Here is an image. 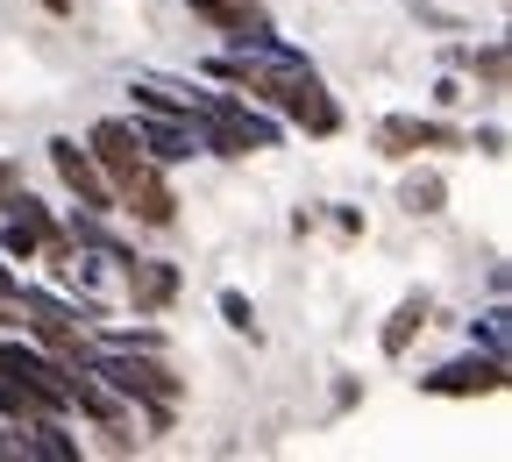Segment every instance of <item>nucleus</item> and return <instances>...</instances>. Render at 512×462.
I'll return each mask as SVG.
<instances>
[{
  "label": "nucleus",
  "instance_id": "10",
  "mask_svg": "<svg viewBox=\"0 0 512 462\" xmlns=\"http://www.w3.org/2000/svg\"><path fill=\"white\" fill-rule=\"evenodd\" d=\"M136 121V143H143V157L150 164H185V157H200V143H192V121H171V114H128Z\"/></svg>",
  "mask_w": 512,
  "mask_h": 462
},
{
  "label": "nucleus",
  "instance_id": "8",
  "mask_svg": "<svg viewBox=\"0 0 512 462\" xmlns=\"http://www.w3.org/2000/svg\"><path fill=\"white\" fill-rule=\"evenodd\" d=\"M121 292H128L136 313H171L178 292H185V271H178L171 256H128L121 263Z\"/></svg>",
  "mask_w": 512,
  "mask_h": 462
},
{
  "label": "nucleus",
  "instance_id": "15",
  "mask_svg": "<svg viewBox=\"0 0 512 462\" xmlns=\"http://www.w3.org/2000/svg\"><path fill=\"white\" fill-rule=\"evenodd\" d=\"M50 413V399L29 384V377H0V420H15V427H36Z\"/></svg>",
  "mask_w": 512,
  "mask_h": 462
},
{
  "label": "nucleus",
  "instance_id": "20",
  "mask_svg": "<svg viewBox=\"0 0 512 462\" xmlns=\"http://www.w3.org/2000/svg\"><path fill=\"white\" fill-rule=\"evenodd\" d=\"M0 462H36V455H29V427L0 420Z\"/></svg>",
  "mask_w": 512,
  "mask_h": 462
},
{
  "label": "nucleus",
  "instance_id": "19",
  "mask_svg": "<svg viewBox=\"0 0 512 462\" xmlns=\"http://www.w3.org/2000/svg\"><path fill=\"white\" fill-rule=\"evenodd\" d=\"M463 150H477V157H491V164H498V157H505V128H498V121L470 128V136H463Z\"/></svg>",
  "mask_w": 512,
  "mask_h": 462
},
{
  "label": "nucleus",
  "instance_id": "11",
  "mask_svg": "<svg viewBox=\"0 0 512 462\" xmlns=\"http://www.w3.org/2000/svg\"><path fill=\"white\" fill-rule=\"evenodd\" d=\"M427 320H434V299H427V292H406V299L392 306V320L377 327V349L399 363V356H406V349H413V342L427 335Z\"/></svg>",
  "mask_w": 512,
  "mask_h": 462
},
{
  "label": "nucleus",
  "instance_id": "23",
  "mask_svg": "<svg viewBox=\"0 0 512 462\" xmlns=\"http://www.w3.org/2000/svg\"><path fill=\"white\" fill-rule=\"evenodd\" d=\"M15 192H22V171H15L8 157H0V214H8V200H15Z\"/></svg>",
  "mask_w": 512,
  "mask_h": 462
},
{
  "label": "nucleus",
  "instance_id": "6",
  "mask_svg": "<svg viewBox=\"0 0 512 462\" xmlns=\"http://www.w3.org/2000/svg\"><path fill=\"white\" fill-rule=\"evenodd\" d=\"M114 214H128L136 228H178V192H171L164 164H143L128 185H114Z\"/></svg>",
  "mask_w": 512,
  "mask_h": 462
},
{
  "label": "nucleus",
  "instance_id": "25",
  "mask_svg": "<svg viewBox=\"0 0 512 462\" xmlns=\"http://www.w3.org/2000/svg\"><path fill=\"white\" fill-rule=\"evenodd\" d=\"M36 8H43L50 22H64V15H72V8H79V0H36Z\"/></svg>",
  "mask_w": 512,
  "mask_h": 462
},
{
  "label": "nucleus",
  "instance_id": "9",
  "mask_svg": "<svg viewBox=\"0 0 512 462\" xmlns=\"http://www.w3.org/2000/svg\"><path fill=\"white\" fill-rule=\"evenodd\" d=\"M192 15H200L221 43H264L271 36V15H264V0H185Z\"/></svg>",
  "mask_w": 512,
  "mask_h": 462
},
{
  "label": "nucleus",
  "instance_id": "13",
  "mask_svg": "<svg viewBox=\"0 0 512 462\" xmlns=\"http://www.w3.org/2000/svg\"><path fill=\"white\" fill-rule=\"evenodd\" d=\"M399 207H406L413 221L448 214V178H441V171H406V185H399Z\"/></svg>",
  "mask_w": 512,
  "mask_h": 462
},
{
  "label": "nucleus",
  "instance_id": "5",
  "mask_svg": "<svg viewBox=\"0 0 512 462\" xmlns=\"http://www.w3.org/2000/svg\"><path fill=\"white\" fill-rule=\"evenodd\" d=\"M43 157H50L57 185L72 192L86 214H107V221H114V185L100 178V164H93V150H86L79 136H50V143H43Z\"/></svg>",
  "mask_w": 512,
  "mask_h": 462
},
{
  "label": "nucleus",
  "instance_id": "4",
  "mask_svg": "<svg viewBox=\"0 0 512 462\" xmlns=\"http://www.w3.org/2000/svg\"><path fill=\"white\" fill-rule=\"evenodd\" d=\"M370 143H377V157L413 164L420 150H463V128L441 121V114H384V121L370 128Z\"/></svg>",
  "mask_w": 512,
  "mask_h": 462
},
{
  "label": "nucleus",
  "instance_id": "7",
  "mask_svg": "<svg viewBox=\"0 0 512 462\" xmlns=\"http://www.w3.org/2000/svg\"><path fill=\"white\" fill-rule=\"evenodd\" d=\"M86 150H93V164H100V178L107 185H128L150 157H143V143H136V121L128 114H107V121H93L86 128Z\"/></svg>",
  "mask_w": 512,
  "mask_h": 462
},
{
  "label": "nucleus",
  "instance_id": "1",
  "mask_svg": "<svg viewBox=\"0 0 512 462\" xmlns=\"http://www.w3.org/2000/svg\"><path fill=\"white\" fill-rule=\"evenodd\" d=\"M278 136H285V121L278 114H264L256 100H242V93H214V86H200L192 93V143H200L207 157H256V150H278Z\"/></svg>",
  "mask_w": 512,
  "mask_h": 462
},
{
  "label": "nucleus",
  "instance_id": "21",
  "mask_svg": "<svg viewBox=\"0 0 512 462\" xmlns=\"http://www.w3.org/2000/svg\"><path fill=\"white\" fill-rule=\"evenodd\" d=\"M463 100H470V86H463L456 72H448V79H434V107H441V114H456Z\"/></svg>",
  "mask_w": 512,
  "mask_h": 462
},
{
  "label": "nucleus",
  "instance_id": "17",
  "mask_svg": "<svg viewBox=\"0 0 512 462\" xmlns=\"http://www.w3.org/2000/svg\"><path fill=\"white\" fill-rule=\"evenodd\" d=\"M505 320H512V313H505V299H491V306H484V320H470V342H477V349H491V356H505Z\"/></svg>",
  "mask_w": 512,
  "mask_h": 462
},
{
  "label": "nucleus",
  "instance_id": "14",
  "mask_svg": "<svg viewBox=\"0 0 512 462\" xmlns=\"http://www.w3.org/2000/svg\"><path fill=\"white\" fill-rule=\"evenodd\" d=\"M29 455H43V462H79L86 448H79L72 427H64V413H43V420L29 427Z\"/></svg>",
  "mask_w": 512,
  "mask_h": 462
},
{
  "label": "nucleus",
  "instance_id": "16",
  "mask_svg": "<svg viewBox=\"0 0 512 462\" xmlns=\"http://www.w3.org/2000/svg\"><path fill=\"white\" fill-rule=\"evenodd\" d=\"M0 335H22V271L0 256Z\"/></svg>",
  "mask_w": 512,
  "mask_h": 462
},
{
  "label": "nucleus",
  "instance_id": "18",
  "mask_svg": "<svg viewBox=\"0 0 512 462\" xmlns=\"http://www.w3.org/2000/svg\"><path fill=\"white\" fill-rule=\"evenodd\" d=\"M214 306H221V320L235 327V335H249V342H256V306H249V292L221 285V299H214Z\"/></svg>",
  "mask_w": 512,
  "mask_h": 462
},
{
  "label": "nucleus",
  "instance_id": "24",
  "mask_svg": "<svg viewBox=\"0 0 512 462\" xmlns=\"http://www.w3.org/2000/svg\"><path fill=\"white\" fill-rule=\"evenodd\" d=\"M328 221H335V235H363V214L356 207H328Z\"/></svg>",
  "mask_w": 512,
  "mask_h": 462
},
{
  "label": "nucleus",
  "instance_id": "2",
  "mask_svg": "<svg viewBox=\"0 0 512 462\" xmlns=\"http://www.w3.org/2000/svg\"><path fill=\"white\" fill-rule=\"evenodd\" d=\"M86 370L100 384H114L128 406H178L185 399V377L164 363V349H107V342H93Z\"/></svg>",
  "mask_w": 512,
  "mask_h": 462
},
{
  "label": "nucleus",
  "instance_id": "12",
  "mask_svg": "<svg viewBox=\"0 0 512 462\" xmlns=\"http://www.w3.org/2000/svg\"><path fill=\"white\" fill-rule=\"evenodd\" d=\"M448 64L470 72L484 93H505V86H512V50H505V36H491V43H477V50H448Z\"/></svg>",
  "mask_w": 512,
  "mask_h": 462
},
{
  "label": "nucleus",
  "instance_id": "3",
  "mask_svg": "<svg viewBox=\"0 0 512 462\" xmlns=\"http://www.w3.org/2000/svg\"><path fill=\"white\" fill-rule=\"evenodd\" d=\"M420 391H427V399H498V391H505V356H491V349L470 342L463 356L434 363L420 377Z\"/></svg>",
  "mask_w": 512,
  "mask_h": 462
},
{
  "label": "nucleus",
  "instance_id": "22",
  "mask_svg": "<svg viewBox=\"0 0 512 462\" xmlns=\"http://www.w3.org/2000/svg\"><path fill=\"white\" fill-rule=\"evenodd\" d=\"M136 420H143L150 434H171V427H178V406H136Z\"/></svg>",
  "mask_w": 512,
  "mask_h": 462
}]
</instances>
